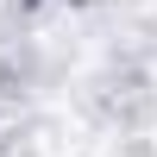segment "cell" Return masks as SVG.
Instances as JSON below:
<instances>
[{"mask_svg":"<svg viewBox=\"0 0 157 157\" xmlns=\"http://www.w3.org/2000/svg\"><path fill=\"white\" fill-rule=\"evenodd\" d=\"M151 151H157V138H151Z\"/></svg>","mask_w":157,"mask_h":157,"instance_id":"6da1fadb","label":"cell"}]
</instances>
